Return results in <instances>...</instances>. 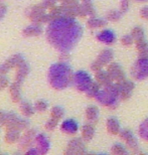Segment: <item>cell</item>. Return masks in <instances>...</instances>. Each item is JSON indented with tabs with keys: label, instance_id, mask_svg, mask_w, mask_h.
<instances>
[{
	"label": "cell",
	"instance_id": "6da1fadb",
	"mask_svg": "<svg viewBox=\"0 0 148 155\" xmlns=\"http://www.w3.org/2000/svg\"><path fill=\"white\" fill-rule=\"evenodd\" d=\"M97 99L103 105H113L117 100V92L114 88H105L98 93Z\"/></svg>",
	"mask_w": 148,
	"mask_h": 155
},
{
	"label": "cell",
	"instance_id": "7a4b0ae2",
	"mask_svg": "<svg viewBox=\"0 0 148 155\" xmlns=\"http://www.w3.org/2000/svg\"><path fill=\"white\" fill-rule=\"evenodd\" d=\"M133 74L136 79L142 80L148 77V60L147 58H141L137 61L133 68Z\"/></svg>",
	"mask_w": 148,
	"mask_h": 155
},
{
	"label": "cell",
	"instance_id": "3957f363",
	"mask_svg": "<svg viewBox=\"0 0 148 155\" xmlns=\"http://www.w3.org/2000/svg\"><path fill=\"white\" fill-rule=\"evenodd\" d=\"M98 39L103 41L104 43H112L115 39V35L112 30L110 29H106V30H103L100 35H98Z\"/></svg>",
	"mask_w": 148,
	"mask_h": 155
},
{
	"label": "cell",
	"instance_id": "277c9868",
	"mask_svg": "<svg viewBox=\"0 0 148 155\" xmlns=\"http://www.w3.org/2000/svg\"><path fill=\"white\" fill-rule=\"evenodd\" d=\"M78 80L80 82V85H81V89L82 90H86L90 87L91 83H92V80L91 78L88 76V74L86 73H80L78 74Z\"/></svg>",
	"mask_w": 148,
	"mask_h": 155
},
{
	"label": "cell",
	"instance_id": "5b68a950",
	"mask_svg": "<svg viewBox=\"0 0 148 155\" xmlns=\"http://www.w3.org/2000/svg\"><path fill=\"white\" fill-rule=\"evenodd\" d=\"M139 134L143 139L148 140V119L143 121L139 126Z\"/></svg>",
	"mask_w": 148,
	"mask_h": 155
},
{
	"label": "cell",
	"instance_id": "8992f818",
	"mask_svg": "<svg viewBox=\"0 0 148 155\" xmlns=\"http://www.w3.org/2000/svg\"><path fill=\"white\" fill-rule=\"evenodd\" d=\"M138 1H146V0H138Z\"/></svg>",
	"mask_w": 148,
	"mask_h": 155
}]
</instances>
